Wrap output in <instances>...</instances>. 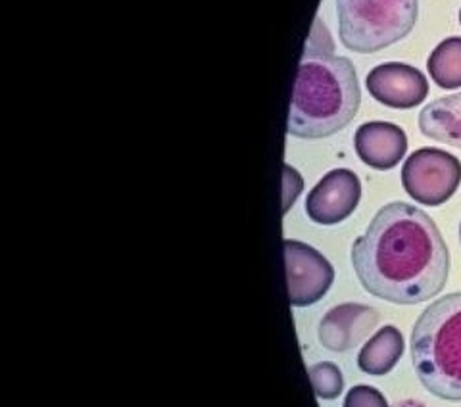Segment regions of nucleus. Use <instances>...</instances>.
<instances>
[{
    "label": "nucleus",
    "instance_id": "nucleus-6",
    "mask_svg": "<svg viewBox=\"0 0 461 407\" xmlns=\"http://www.w3.org/2000/svg\"><path fill=\"white\" fill-rule=\"evenodd\" d=\"M285 264L288 300L294 308H308L320 302L335 281V269L313 246L300 240H285Z\"/></svg>",
    "mask_w": 461,
    "mask_h": 407
},
{
    "label": "nucleus",
    "instance_id": "nucleus-5",
    "mask_svg": "<svg viewBox=\"0 0 461 407\" xmlns=\"http://www.w3.org/2000/svg\"><path fill=\"white\" fill-rule=\"evenodd\" d=\"M461 185V162L440 149H420L408 156L402 167V186L423 206H442Z\"/></svg>",
    "mask_w": 461,
    "mask_h": 407
},
{
    "label": "nucleus",
    "instance_id": "nucleus-16",
    "mask_svg": "<svg viewBox=\"0 0 461 407\" xmlns=\"http://www.w3.org/2000/svg\"><path fill=\"white\" fill-rule=\"evenodd\" d=\"M459 242H461V223H459Z\"/></svg>",
    "mask_w": 461,
    "mask_h": 407
},
{
    "label": "nucleus",
    "instance_id": "nucleus-3",
    "mask_svg": "<svg viewBox=\"0 0 461 407\" xmlns=\"http://www.w3.org/2000/svg\"><path fill=\"white\" fill-rule=\"evenodd\" d=\"M417 379L432 396L461 402V293L432 302L411 330Z\"/></svg>",
    "mask_w": 461,
    "mask_h": 407
},
{
    "label": "nucleus",
    "instance_id": "nucleus-17",
    "mask_svg": "<svg viewBox=\"0 0 461 407\" xmlns=\"http://www.w3.org/2000/svg\"><path fill=\"white\" fill-rule=\"evenodd\" d=\"M459 23H461V10H459Z\"/></svg>",
    "mask_w": 461,
    "mask_h": 407
},
{
    "label": "nucleus",
    "instance_id": "nucleus-8",
    "mask_svg": "<svg viewBox=\"0 0 461 407\" xmlns=\"http://www.w3.org/2000/svg\"><path fill=\"white\" fill-rule=\"evenodd\" d=\"M366 86L375 100L394 110H411L423 104L429 96L427 77L417 68L402 62H386L373 68Z\"/></svg>",
    "mask_w": 461,
    "mask_h": 407
},
{
    "label": "nucleus",
    "instance_id": "nucleus-11",
    "mask_svg": "<svg viewBox=\"0 0 461 407\" xmlns=\"http://www.w3.org/2000/svg\"><path fill=\"white\" fill-rule=\"evenodd\" d=\"M420 131L427 139L461 149V93L427 104L420 113Z\"/></svg>",
    "mask_w": 461,
    "mask_h": 407
},
{
    "label": "nucleus",
    "instance_id": "nucleus-12",
    "mask_svg": "<svg viewBox=\"0 0 461 407\" xmlns=\"http://www.w3.org/2000/svg\"><path fill=\"white\" fill-rule=\"evenodd\" d=\"M403 348L406 344H403L402 332L393 325H386L362 346L357 354V367L366 375L383 376L396 367L403 356Z\"/></svg>",
    "mask_w": 461,
    "mask_h": 407
},
{
    "label": "nucleus",
    "instance_id": "nucleus-9",
    "mask_svg": "<svg viewBox=\"0 0 461 407\" xmlns=\"http://www.w3.org/2000/svg\"><path fill=\"white\" fill-rule=\"evenodd\" d=\"M379 312L366 303H340L320 323V342L330 352H348L362 344L379 325Z\"/></svg>",
    "mask_w": 461,
    "mask_h": 407
},
{
    "label": "nucleus",
    "instance_id": "nucleus-15",
    "mask_svg": "<svg viewBox=\"0 0 461 407\" xmlns=\"http://www.w3.org/2000/svg\"><path fill=\"white\" fill-rule=\"evenodd\" d=\"M342 407H388V402L377 388L357 384L346 394Z\"/></svg>",
    "mask_w": 461,
    "mask_h": 407
},
{
    "label": "nucleus",
    "instance_id": "nucleus-2",
    "mask_svg": "<svg viewBox=\"0 0 461 407\" xmlns=\"http://www.w3.org/2000/svg\"><path fill=\"white\" fill-rule=\"evenodd\" d=\"M362 104V91L354 64L335 54L333 39L317 20L302 58L291 113L288 135L298 139H327L348 127Z\"/></svg>",
    "mask_w": 461,
    "mask_h": 407
},
{
    "label": "nucleus",
    "instance_id": "nucleus-1",
    "mask_svg": "<svg viewBox=\"0 0 461 407\" xmlns=\"http://www.w3.org/2000/svg\"><path fill=\"white\" fill-rule=\"evenodd\" d=\"M352 266L371 296L415 305L442 293L450 252L429 213L408 202H391L354 240Z\"/></svg>",
    "mask_w": 461,
    "mask_h": 407
},
{
    "label": "nucleus",
    "instance_id": "nucleus-7",
    "mask_svg": "<svg viewBox=\"0 0 461 407\" xmlns=\"http://www.w3.org/2000/svg\"><path fill=\"white\" fill-rule=\"evenodd\" d=\"M362 183L352 169H333L320 179L306 198V213L317 225H339L356 212Z\"/></svg>",
    "mask_w": 461,
    "mask_h": 407
},
{
    "label": "nucleus",
    "instance_id": "nucleus-10",
    "mask_svg": "<svg viewBox=\"0 0 461 407\" xmlns=\"http://www.w3.org/2000/svg\"><path fill=\"white\" fill-rule=\"evenodd\" d=\"M354 149L362 162L377 171L396 167L408 152V137L396 123L367 122L354 135Z\"/></svg>",
    "mask_w": 461,
    "mask_h": 407
},
{
    "label": "nucleus",
    "instance_id": "nucleus-14",
    "mask_svg": "<svg viewBox=\"0 0 461 407\" xmlns=\"http://www.w3.org/2000/svg\"><path fill=\"white\" fill-rule=\"evenodd\" d=\"M312 386L315 390V396L321 400H335L342 394L344 388V379L340 369L335 366V363H315L308 369Z\"/></svg>",
    "mask_w": 461,
    "mask_h": 407
},
{
    "label": "nucleus",
    "instance_id": "nucleus-13",
    "mask_svg": "<svg viewBox=\"0 0 461 407\" xmlns=\"http://www.w3.org/2000/svg\"><path fill=\"white\" fill-rule=\"evenodd\" d=\"M430 79L440 89H461V37H448L430 52L427 60Z\"/></svg>",
    "mask_w": 461,
    "mask_h": 407
},
{
    "label": "nucleus",
    "instance_id": "nucleus-4",
    "mask_svg": "<svg viewBox=\"0 0 461 407\" xmlns=\"http://www.w3.org/2000/svg\"><path fill=\"white\" fill-rule=\"evenodd\" d=\"M417 10V0H337L342 45L359 54L384 50L410 35Z\"/></svg>",
    "mask_w": 461,
    "mask_h": 407
}]
</instances>
